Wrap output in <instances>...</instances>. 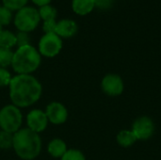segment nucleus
I'll return each instance as SVG.
<instances>
[{"mask_svg": "<svg viewBox=\"0 0 161 160\" xmlns=\"http://www.w3.org/2000/svg\"><path fill=\"white\" fill-rule=\"evenodd\" d=\"M56 27H57V22H56V20L43 21L42 30L44 31V34H47V33H56Z\"/></svg>", "mask_w": 161, "mask_h": 160, "instance_id": "obj_24", "label": "nucleus"}, {"mask_svg": "<svg viewBox=\"0 0 161 160\" xmlns=\"http://www.w3.org/2000/svg\"><path fill=\"white\" fill-rule=\"evenodd\" d=\"M48 123L49 122L45 114V111H42L41 109H32L28 112L26 116L27 128L38 134L43 132L46 129Z\"/></svg>", "mask_w": 161, "mask_h": 160, "instance_id": "obj_10", "label": "nucleus"}, {"mask_svg": "<svg viewBox=\"0 0 161 160\" xmlns=\"http://www.w3.org/2000/svg\"><path fill=\"white\" fill-rule=\"evenodd\" d=\"M13 150L23 160L35 159L42 151V140L29 128H21L13 134Z\"/></svg>", "mask_w": 161, "mask_h": 160, "instance_id": "obj_2", "label": "nucleus"}, {"mask_svg": "<svg viewBox=\"0 0 161 160\" xmlns=\"http://www.w3.org/2000/svg\"><path fill=\"white\" fill-rule=\"evenodd\" d=\"M103 91L109 96H118L124 91V81L120 75L115 74H108L104 76L101 82Z\"/></svg>", "mask_w": 161, "mask_h": 160, "instance_id": "obj_8", "label": "nucleus"}, {"mask_svg": "<svg viewBox=\"0 0 161 160\" xmlns=\"http://www.w3.org/2000/svg\"><path fill=\"white\" fill-rule=\"evenodd\" d=\"M38 11H39V15H40L41 20H43V21L56 20V17L58 15L57 9L53 6H51L50 4L41 7Z\"/></svg>", "mask_w": 161, "mask_h": 160, "instance_id": "obj_16", "label": "nucleus"}, {"mask_svg": "<svg viewBox=\"0 0 161 160\" xmlns=\"http://www.w3.org/2000/svg\"><path fill=\"white\" fill-rule=\"evenodd\" d=\"M45 114L48 122L56 125L64 124L68 119V110L66 107L59 102H52L47 105Z\"/></svg>", "mask_w": 161, "mask_h": 160, "instance_id": "obj_9", "label": "nucleus"}, {"mask_svg": "<svg viewBox=\"0 0 161 160\" xmlns=\"http://www.w3.org/2000/svg\"><path fill=\"white\" fill-rule=\"evenodd\" d=\"M12 20V11L8 8L2 6L0 7V25L2 26L8 25Z\"/></svg>", "mask_w": 161, "mask_h": 160, "instance_id": "obj_21", "label": "nucleus"}, {"mask_svg": "<svg viewBox=\"0 0 161 160\" xmlns=\"http://www.w3.org/2000/svg\"><path fill=\"white\" fill-rule=\"evenodd\" d=\"M13 146V134L0 130V149L8 150Z\"/></svg>", "mask_w": 161, "mask_h": 160, "instance_id": "obj_18", "label": "nucleus"}, {"mask_svg": "<svg viewBox=\"0 0 161 160\" xmlns=\"http://www.w3.org/2000/svg\"><path fill=\"white\" fill-rule=\"evenodd\" d=\"M138 140L132 130H123L117 135V142L120 146L125 148L132 146Z\"/></svg>", "mask_w": 161, "mask_h": 160, "instance_id": "obj_14", "label": "nucleus"}, {"mask_svg": "<svg viewBox=\"0 0 161 160\" xmlns=\"http://www.w3.org/2000/svg\"><path fill=\"white\" fill-rule=\"evenodd\" d=\"M132 132L135 134L138 141H146L150 139L155 132L154 122L146 116L138 118L133 124Z\"/></svg>", "mask_w": 161, "mask_h": 160, "instance_id": "obj_7", "label": "nucleus"}, {"mask_svg": "<svg viewBox=\"0 0 161 160\" xmlns=\"http://www.w3.org/2000/svg\"><path fill=\"white\" fill-rule=\"evenodd\" d=\"M13 51L8 48L0 47V67L7 68L11 66L12 58H13Z\"/></svg>", "mask_w": 161, "mask_h": 160, "instance_id": "obj_17", "label": "nucleus"}, {"mask_svg": "<svg viewBox=\"0 0 161 160\" xmlns=\"http://www.w3.org/2000/svg\"><path fill=\"white\" fill-rule=\"evenodd\" d=\"M16 45V35L9 30L0 31V47L11 49Z\"/></svg>", "mask_w": 161, "mask_h": 160, "instance_id": "obj_15", "label": "nucleus"}, {"mask_svg": "<svg viewBox=\"0 0 161 160\" xmlns=\"http://www.w3.org/2000/svg\"><path fill=\"white\" fill-rule=\"evenodd\" d=\"M42 56L31 44L18 47L13 53L11 67L17 74H31L40 67Z\"/></svg>", "mask_w": 161, "mask_h": 160, "instance_id": "obj_3", "label": "nucleus"}, {"mask_svg": "<svg viewBox=\"0 0 161 160\" xmlns=\"http://www.w3.org/2000/svg\"><path fill=\"white\" fill-rule=\"evenodd\" d=\"M62 49V40L56 33L44 34L39 41L38 51L41 56L54 58L58 56Z\"/></svg>", "mask_w": 161, "mask_h": 160, "instance_id": "obj_6", "label": "nucleus"}, {"mask_svg": "<svg viewBox=\"0 0 161 160\" xmlns=\"http://www.w3.org/2000/svg\"><path fill=\"white\" fill-rule=\"evenodd\" d=\"M33 4H35L36 6L38 7H42V6H45V5H49L50 2L52 0H31Z\"/></svg>", "mask_w": 161, "mask_h": 160, "instance_id": "obj_26", "label": "nucleus"}, {"mask_svg": "<svg viewBox=\"0 0 161 160\" xmlns=\"http://www.w3.org/2000/svg\"><path fill=\"white\" fill-rule=\"evenodd\" d=\"M67 145L64 141L60 139H54L52 140L47 146L48 154L55 157V158H61L64 154L67 152Z\"/></svg>", "mask_w": 161, "mask_h": 160, "instance_id": "obj_12", "label": "nucleus"}, {"mask_svg": "<svg viewBox=\"0 0 161 160\" xmlns=\"http://www.w3.org/2000/svg\"><path fill=\"white\" fill-rule=\"evenodd\" d=\"M114 0H94L95 7L101 9H108L112 7Z\"/></svg>", "mask_w": 161, "mask_h": 160, "instance_id": "obj_25", "label": "nucleus"}, {"mask_svg": "<svg viewBox=\"0 0 161 160\" xmlns=\"http://www.w3.org/2000/svg\"><path fill=\"white\" fill-rule=\"evenodd\" d=\"M95 8L94 0H73L72 8L78 15H87Z\"/></svg>", "mask_w": 161, "mask_h": 160, "instance_id": "obj_13", "label": "nucleus"}, {"mask_svg": "<svg viewBox=\"0 0 161 160\" xmlns=\"http://www.w3.org/2000/svg\"><path fill=\"white\" fill-rule=\"evenodd\" d=\"M11 78L12 76L10 73L7 69L0 67V88L8 87L11 81Z\"/></svg>", "mask_w": 161, "mask_h": 160, "instance_id": "obj_23", "label": "nucleus"}, {"mask_svg": "<svg viewBox=\"0 0 161 160\" xmlns=\"http://www.w3.org/2000/svg\"><path fill=\"white\" fill-rule=\"evenodd\" d=\"M4 7L12 10H19L22 8L25 7L28 0H2Z\"/></svg>", "mask_w": 161, "mask_h": 160, "instance_id": "obj_19", "label": "nucleus"}, {"mask_svg": "<svg viewBox=\"0 0 161 160\" xmlns=\"http://www.w3.org/2000/svg\"><path fill=\"white\" fill-rule=\"evenodd\" d=\"M60 160H86L83 153L77 149H68Z\"/></svg>", "mask_w": 161, "mask_h": 160, "instance_id": "obj_20", "label": "nucleus"}, {"mask_svg": "<svg viewBox=\"0 0 161 160\" xmlns=\"http://www.w3.org/2000/svg\"><path fill=\"white\" fill-rule=\"evenodd\" d=\"M14 25L18 31L31 32L40 24L41 18L37 8L25 6L17 10L14 17Z\"/></svg>", "mask_w": 161, "mask_h": 160, "instance_id": "obj_5", "label": "nucleus"}, {"mask_svg": "<svg viewBox=\"0 0 161 160\" xmlns=\"http://www.w3.org/2000/svg\"><path fill=\"white\" fill-rule=\"evenodd\" d=\"M8 90L12 105L19 108L34 105L42 93L41 82L31 74H16L11 78Z\"/></svg>", "mask_w": 161, "mask_h": 160, "instance_id": "obj_1", "label": "nucleus"}, {"mask_svg": "<svg viewBox=\"0 0 161 160\" xmlns=\"http://www.w3.org/2000/svg\"><path fill=\"white\" fill-rule=\"evenodd\" d=\"M15 35H16V45L18 47L30 44V37L27 32L18 31Z\"/></svg>", "mask_w": 161, "mask_h": 160, "instance_id": "obj_22", "label": "nucleus"}, {"mask_svg": "<svg viewBox=\"0 0 161 160\" xmlns=\"http://www.w3.org/2000/svg\"><path fill=\"white\" fill-rule=\"evenodd\" d=\"M77 24L72 19H62L57 22L56 34L60 38H72L77 32Z\"/></svg>", "mask_w": 161, "mask_h": 160, "instance_id": "obj_11", "label": "nucleus"}, {"mask_svg": "<svg viewBox=\"0 0 161 160\" xmlns=\"http://www.w3.org/2000/svg\"><path fill=\"white\" fill-rule=\"evenodd\" d=\"M23 114L14 105H7L0 109V128L3 131L14 134L22 128Z\"/></svg>", "mask_w": 161, "mask_h": 160, "instance_id": "obj_4", "label": "nucleus"}]
</instances>
